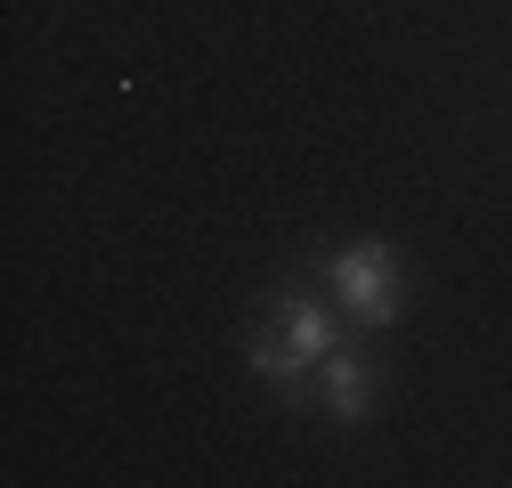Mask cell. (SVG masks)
<instances>
[{"mask_svg":"<svg viewBox=\"0 0 512 488\" xmlns=\"http://www.w3.org/2000/svg\"><path fill=\"white\" fill-rule=\"evenodd\" d=\"M326 350H334V318L317 310V301L285 293L277 318H269V334L252 342V375L277 383L285 399H301V375H309V366H326Z\"/></svg>","mask_w":512,"mask_h":488,"instance_id":"6da1fadb","label":"cell"},{"mask_svg":"<svg viewBox=\"0 0 512 488\" xmlns=\"http://www.w3.org/2000/svg\"><path fill=\"white\" fill-rule=\"evenodd\" d=\"M326 277H334V301L358 326H391L399 318V253H391V244H374V236L342 244Z\"/></svg>","mask_w":512,"mask_h":488,"instance_id":"7a4b0ae2","label":"cell"},{"mask_svg":"<svg viewBox=\"0 0 512 488\" xmlns=\"http://www.w3.org/2000/svg\"><path fill=\"white\" fill-rule=\"evenodd\" d=\"M366 399H374V375H366V358H358V350H326V415L358 423V415H366Z\"/></svg>","mask_w":512,"mask_h":488,"instance_id":"3957f363","label":"cell"}]
</instances>
